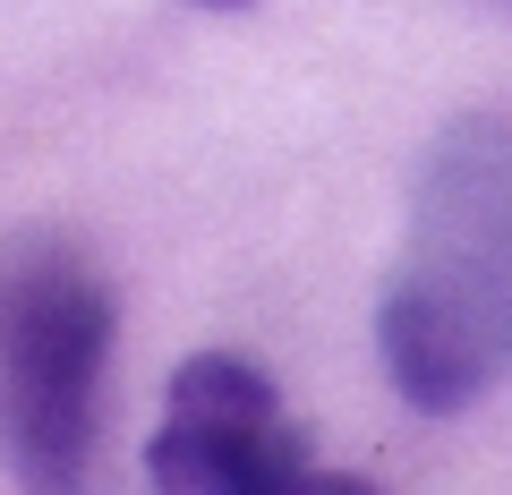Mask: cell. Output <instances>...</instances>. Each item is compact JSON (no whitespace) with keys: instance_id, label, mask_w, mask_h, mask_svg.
Listing matches in <instances>:
<instances>
[{"instance_id":"cell-1","label":"cell","mask_w":512,"mask_h":495,"mask_svg":"<svg viewBox=\"0 0 512 495\" xmlns=\"http://www.w3.org/2000/svg\"><path fill=\"white\" fill-rule=\"evenodd\" d=\"M384 376L410 410L453 419L512 367V120L461 111L419 154L410 239L376 308Z\"/></svg>"},{"instance_id":"cell-5","label":"cell","mask_w":512,"mask_h":495,"mask_svg":"<svg viewBox=\"0 0 512 495\" xmlns=\"http://www.w3.org/2000/svg\"><path fill=\"white\" fill-rule=\"evenodd\" d=\"M197 9H248V0H197Z\"/></svg>"},{"instance_id":"cell-3","label":"cell","mask_w":512,"mask_h":495,"mask_svg":"<svg viewBox=\"0 0 512 495\" xmlns=\"http://www.w3.org/2000/svg\"><path fill=\"white\" fill-rule=\"evenodd\" d=\"M154 495H299L308 436L282 419L274 376L239 350H197L171 367V410L146 444Z\"/></svg>"},{"instance_id":"cell-4","label":"cell","mask_w":512,"mask_h":495,"mask_svg":"<svg viewBox=\"0 0 512 495\" xmlns=\"http://www.w3.org/2000/svg\"><path fill=\"white\" fill-rule=\"evenodd\" d=\"M299 495H376V487H367V478H342V470H308Z\"/></svg>"},{"instance_id":"cell-2","label":"cell","mask_w":512,"mask_h":495,"mask_svg":"<svg viewBox=\"0 0 512 495\" xmlns=\"http://www.w3.org/2000/svg\"><path fill=\"white\" fill-rule=\"evenodd\" d=\"M111 291L86 248L26 231L0 248V453L26 495H77L103 427Z\"/></svg>"}]
</instances>
